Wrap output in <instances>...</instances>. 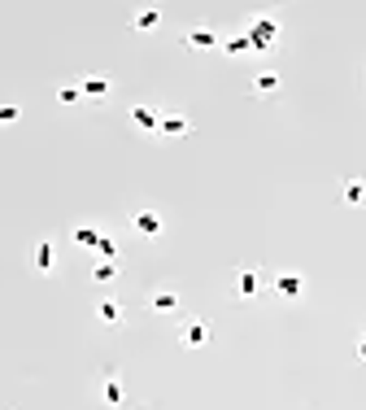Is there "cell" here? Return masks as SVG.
I'll return each mask as SVG.
<instances>
[{
    "instance_id": "1",
    "label": "cell",
    "mask_w": 366,
    "mask_h": 410,
    "mask_svg": "<svg viewBox=\"0 0 366 410\" xmlns=\"http://www.w3.org/2000/svg\"><path fill=\"white\" fill-rule=\"evenodd\" d=\"M261 293H266V271L240 266V271L231 275V297H235V301H257Z\"/></svg>"
},
{
    "instance_id": "2",
    "label": "cell",
    "mask_w": 366,
    "mask_h": 410,
    "mask_svg": "<svg viewBox=\"0 0 366 410\" xmlns=\"http://www.w3.org/2000/svg\"><path fill=\"white\" fill-rule=\"evenodd\" d=\"M131 232L140 240H157L166 232V214L157 210V205H136V210H131Z\"/></svg>"
},
{
    "instance_id": "3",
    "label": "cell",
    "mask_w": 366,
    "mask_h": 410,
    "mask_svg": "<svg viewBox=\"0 0 366 410\" xmlns=\"http://www.w3.org/2000/svg\"><path fill=\"white\" fill-rule=\"evenodd\" d=\"M266 293H275L279 301H301L305 297V275L301 271H275L266 279Z\"/></svg>"
},
{
    "instance_id": "4",
    "label": "cell",
    "mask_w": 366,
    "mask_h": 410,
    "mask_svg": "<svg viewBox=\"0 0 366 410\" xmlns=\"http://www.w3.org/2000/svg\"><path fill=\"white\" fill-rule=\"evenodd\" d=\"M244 35H249V44H253V53H266V48L279 44V22H275V18H253Z\"/></svg>"
},
{
    "instance_id": "5",
    "label": "cell",
    "mask_w": 366,
    "mask_h": 410,
    "mask_svg": "<svg viewBox=\"0 0 366 410\" xmlns=\"http://www.w3.org/2000/svg\"><path fill=\"white\" fill-rule=\"evenodd\" d=\"M31 271H40V275L57 271V240H52V236H40L31 245Z\"/></svg>"
},
{
    "instance_id": "6",
    "label": "cell",
    "mask_w": 366,
    "mask_h": 410,
    "mask_svg": "<svg viewBox=\"0 0 366 410\" xmlns=\"http://www.w3.org/2000/svg\"><path fill=\"white\" fill-rule=\"evenodd\" d=\"M96 389H100V402L110 406V410H122V406H126V389H122V380H118V371H105V375H100V384H96Z\"/></svg>"
},
{
    "instance_id": "7",
    "label": "cell",
    "mask_w": 366,
    "mask_h": 410,
    "mask_svg": "<svg viewBox=\"0 0 366 410\" xmlns=\"http://www.w3.org/2000/svg\"><path fill=\"white\" fill-rule=\"evenodd\" d=\"M179 305H183V301H179L175 288H157V293L148 297V310H153V315H179Z\"/></svg>"
},
{
    "instance_id": "8",
    "label": "cell",
    "mask_w": 366,
    "mask_h": 410,
    "mask_svg": "<svg viewBox=\"0 0 366 410\" xmlns=\"http://www.w3.org/2000/svg\"><path fill=\"white\" fill-rule=\"evenodd\" d=\"M188 349H201V345H209V323L205 319H192L188 327H183V336H179Z\"/></svg>"
},
{
    "instance_id": "9",
    "label": "cell",
    "mask_w": 366,
    "mask_h": 410,
    "mask_svg": "<svg viewBox=\"0 0 366 410\" xmlns=\"http://www.w3.org/2000/svg\"><path fill=\"white\" fill-rule=\"evenodd\" d=\"M131 122L140 127V131H148V136H157V127H162V114H157L153 105H136L131 110Z\"/></svg>"
},
{
    "instance_id": "10",
    "label": "cell",
    "mask_w": 366,
    "mask_h": 410,
    "mask_svg": "<svg viewBox=\"0 0 366 410\" xmlns=\"http://www.w3.org/2000/svg\"><path fill=\"white\" fill-rule=\"evenodd\" d=\"M96 319H100L105 327H118V323H122V301L100 297V301H96Z\"/></svg>"
},
{
    "instance_id": "11",
    "label": "cell",
    "mask_w": 366,
    "mask_h": 410,
    "mask_svg": "<svg viewBox=\"0 0 366 410\" xmlns=\"http://www.w3.org/2000/svg\"><path fill=\"white\" fill-rule=\"evenodd\" d=\"M340 201L345 205H366V179H345V184H340Z\"/></svg>"
},
{
    "instance_id": "12",
    "label": "cell",
    "mask_w": 366,
    "mask_h": 410,
    "mask_svg": "<svg viewBox=\"0 0 366 410\" xmlns=\"http://www.w3.org/2000/svg\"><path fill=\"white\" fill-rule=\"evenodd\" d=\"M100 236H105V232H100V227H92V223H78L74 232H70V240H74L78 249H96V245H100Z\"/></svg>"
},
{
    "instance_id": "13",
    "label": "cell",
    "mask_w": 366,
    "mask_h": 410,
    "mask_svg": "<svg viewBox=\"0 0 366 410\" xmlns=\"http://www.w3.org/2000/svg\"><path fill=\"white\" fill-rule=\"evenodd\" d=\"M279 92V74L275 70H257L253 74V96H275Z\"/></svg>"
},
{
    "instance_id": "14",
    "label": "cell",
    "mask_w": 366,
    "mask_h": 410,
    "mask_svg": "<svg viewBox=\"0 0 366 410\" xmlns=\"http://www.w3.org/2000/svg\"><path fill=\"white\" fill-rule=\"evenodd\" d=\"M188 48H196V53H209V48H218V35L209 31V27H196V31H188Z\"/></svg>"
},
{
    "instance_id": "15",
    "label": "cell",
    "mask_w": 366,
    "mask_h": 410,
    "mask_svg": "<svg viewBox=\"0 0 366 410\" xmlns=\"http://www.w3.org/2000/svg\"><path fill=\"white\" fill-rule=\"evenodd\" d=\"M157 136H188V118H183V114H162Z\"/></svg>"
},
{
    "instance_id": "16",
    "label": "cell",
    "mask_w": 366,
    "mask_h": 410,
    "mask_svg": "<svg viewBox=\"0 0 366 410\" xmlns=\"http://www.w3.org/2000/svg\"><path fill=\"white\" fill-rule=\"evenodd\" d=\"M110 92H114V83L100 79V74H92V79L83 83V96H88V100H110Z\"/></svg>"
},
{
    "instance_id": "17",
    "label": "cell",
    "mask_w": 366,
    "mask_h": 410,
    "mask_svg": "<svg viewBox=\"0 0 366 410\" xmlns=\"http://www.w3.org/2000/svg\"><path fill=\"white\" fill-rule=\"evenodd\" d=\"M249 48H253L249 35H227V40H223V53H227V57H240V53H249Z\"/></svg>"
},
{
    "instance_id": "18",
    "label": "cell",
    "mask_w": 366,
    "mask_h": 410,
    "mask_svg": "<svg viewBox=\"0 0 366 410\" xmlns=\"http://www.w3.org/2000/svg\"><path fill=\"white\" fill-rule=\"evenodd\" d=\"M157 22H162V9H140V13H136V22H131V27H136V31H153Z\"/></svg>"
},
{
    "instance_id": "19",
    "label": "cell",
    "mask_w": 366,
    "mask_h": 410,
    "mask_svg": "<svg viewBox=\"0 0 366 410\" xmlns=\"http://www.w3.org/2000/svg\"><path fill=\"white\" fill-rule=\"evenodd\" d=\"M92 279H96V284H114V279H118V262H96Z\"/></svg>"
},
{
    "instance_id": "20",
    "label": "cell",
    "mask_w": 366,
    "mask_h": 410,
    "mask_svg": "<svg viewBox=\"0 0 366 410\" xmlns=\"http://www.w3.org/2000/svg\"><path fill=\"white\" fill-rule=\"evenodd\" d=\"M96 253H100V262H114V258H118V240H114L110 232H105V236H100V245H96Z\"/></svg>"
},
{
    "instance_id": "21",
    "label": "cell",
    "mask_w": 366,
    "mask_h": 410,
    "mask_svg": "<svg viewBox=\"0 0 366 410\" xmlns=\"http://www.w3.org/2000/svg\"><path fill=\"white\" fill-rule=\"evenodd\" d=\"M57 100H61V105H78V100H83V88H61Z\"/></svg>"
},
{
    "instance_id": "22",
    "label": "cell",
    "mask_w": 366,
    "mask_h": 410,
    "mask_svg": "<svg viewBox=\"0 0 366 410\" xmlns=\"http://www.w3.org/2000/svg\"><path fill=\"white\" fill-rule=\"evenodd\" d=\"M18 114H22L18 105H0V122H18Z\"/></svg>"
},
{
    "instance_id": "23",
    "label": "cell",
    "mask_w": 366,
    "mask_h": 410,
    "mask_svg": "<svg viewBox=\"0 0 366 410\" xmlns=\"http://www.w3.org/2000/svg\"><path fill=\"white\" fill-rule=\"evenodd\" d=\"M358 358H362V363H366V341H358Z\"/></svg>"
},
{
    "instance_id": "24",
    "label": "cell",
    "mask_w": 366,
    "mask_h": 410,
    "mask_svg": "<svg viewBox=\"0 0 366 410\" xmlns=\"http://www.w3.org/2000/svg\"><path fill=\"white\" fill-rule=\"evenodd\" d=\"M362 341H366V327H362Z\"/></svg>"
}]
</instances>
